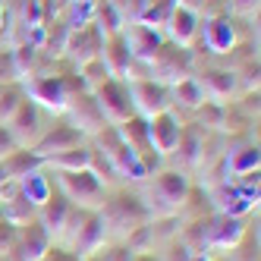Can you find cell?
<instances>
[{
  "label": "cell",
  "instance_id": "6da1fadb",
  "mask_svg": "<svg viewBox=\"0 0 261 261\" xmlns=\"http://www.w3.org/2000/svg\"><path fill=\"white\" fill-rule=\"evenodd\" d=\"M189 189H192L189 176L179 173V170L151 173V182H148V198H142V201H145L148 214H151V220L154 217L158 220L161 217H173V214H179V208H182L186 195H189Z\"/></svg>",
  "mask_w": 261,
  "mask_h": 261
},
{
  "label": "cell",
  "instance_id": "7a4b0ae2",
  "mask_svg": "<svg viewBox=\"0 0 261 261\" xmlns=\"http://www.w3.org/2000/svg\"><path fill=\"white\" fill-rule=\"evenodd\" d=\"M25 98L35 101L38 107H47L54 114H63L69 98L76 95V91H85V82L82 76H60V72H38V76L25 79Z\"/></svg>",
  "mask_w": 261,
  "mask_h": 261
},
{
  "label": "cell",
  "instance_id": "3957f363",
  "mask_svg": "<svg viewBox=\"0 0 261 261\" xmlns=\"http://www.w3.org/2000/svg\"><path fill=\"white\" fill-rule=\"evenodd\" d=\"M98 211H101V217L107 223V233L110 236H120V239H126L133 230H139L142 223L151 220L145 201L139 195H133V192H126V189L114 192L110 198H104V204H101Z\"/></svg>",
  "mask_w": 261,
  "mask_h": 261
},
{
  "label": "cell",
  "instance_id": "277c9868",
  "mask_svg": "<svg viewBox=\"0 0 261 261\" xmlns=\"http://www.w3.org/2000/svg\"><path fill=\"white\" fill-rule=\"evenodd\" d=\"M148 69H151L148 79L173 85L186 76H195V54H192V47H179L173 41H164L161 50L151 57V63H148Z\"/></svg>",
  "mask_w": 261,
  "mask_h": 261
},
{
  "label": "cell",
  "instance_id": "5b68a950",
  "mask_svg": "<svg viewBox=\"0 0 261 261\" xmlns=\"http://www.w3.org/2000/svg\"><path fill=\"white\" fill-rule=\"evenodd\" d=\"M57 182H60V192L69 198V204L76 208H88V211H98L104 198H107V189L104 182L91 173V170H57Z\"/></svg>",
  "mask_w": 261,
  "mask_h": 261
},
{
  "label": "cell",
  "instance_id": "8992f818",
  "mask_svg": "<svg viewBox=\"0 0 261 261\" xmlns=\"http://www.w3.org/2000/svg\"><path fill=\"white\" fill-rule=\"evenodd\" d=\"M123 82H126V91H129V101H133L136 114L145 117V120H151V117H158V114L173 107L170 85L154 82V79H142V76H129Z\"/></svg>",
  "mask_w": 261,
  "mask_h": 261
},
{
  "label": "cell",
  "instance_id": "52a82bcc",
  "mask_svg": "<svg viewBox=\"0 0 261 261\" xmlns=\"http://www.w3.org/2000/svg\"><path fill=\"white\" fill-rule=\"evenodd\" d=\"M91 95H95L101 114H104V120L110 126H120L129 117H136V107H133V101H129V91H126L123 79H104Z\"/></svg>",
  "mask_w": 261,
  "mask_h": 261
},
{
  "label": "cell",
  "instance_id": "ba28073f",
  "mask_svg": "<svg viewBox=\"0 0 261 261\" xmlns=\"http://www.w3.org/2000/svg\"><path fill=\"white\" fill-rule=\"evenodd\" d=\"M242 239H246V223H242L239 217H230V214L208 217V227H204V249L236 252Z\"/></svg>",
  "mask_w": 261,
  "mask_h": 261
},
{
  "label": "cell",
  "instance_id": "9c48e42d",
  "mask_svg": "<svg viewBox=\"0 0 261 261\" xmlns=\"http://www.w3.org/2000/svg\"><path fill=\"white\" fill-rule=\"evenodd\" d=\"M7 136L13 139L16 148H32L41 136V110L35 101L22 98V104L16 107V114L7 120Z\"/></svg>",
  "mask_w": 261,
  "mask_h": 261
},
{
  "label": "cell",
  "instance_id": "30bf717a",
  "mask_svg": "<svg viewBox=\"0 0 261 261\" xmlns=\"http://www.w3.org/2000/svg\"><path fill=\"white\" fill-rule=\"evenodd\" d=\"M63 114L69 117V126H76L82 136H95L107 126V120H104V114H101V107H98L91 91H76V95L69 98Z\"/></svg>",
  "mask_w": 261,
  "mask_h": 261
},
{
  "label": "cell",
  "instance_id": "8fae6325",
  "mask_svg": "<svg viewBox=\"0 0 261 261\" xmlns=\"http://www.w3.org/2000/svg\"><path fill=\"white\" fill-rule=\"evenodd\" d=\"M101 47H104V35L98 32V25L88 22V25H79V29H69L63 57L72 60L76 66H85V63L101 57Z\"/></svg>",
  "mask_w": 261,
  "mask_h": 261
},
{
  "label": "cell",
  "instance_id": "7c38bea8",
  "mask_svg": "<svg viewBox=\"0 0 261 261\" xmlns=\"http://www.w3.org/2000/svg\"><path fill=\"white\" fill-rule=\"evenodd\" d=\"M198 41L208 47L211 54H230L236 47V22L230 13H220V16H204L201 19V32H198Z\"/></svg>",
  "mask_w": 261,
  "mask_h": 261
},
{
  "label": "cell",
  "instance_id": "4fadbf2b",
  "mask_svg": "<svg viewBox=\"0 0 261 261\" xmlns=\"http://www.w3.org/2000/svg\"><path fill=\"white\" fill-rule=\"evenodd\" d=\"M123 38H126V47H129V54H133V60L136 63H145V66L151 63V57L161 50V44L167 41L161 29L142 25V22H126Z\"/></svg>",
  "mask_w": 261,
  "mask_h": 261
},
{
  "label": "cell",
  "instance_id": "5bb4252c",
  "mask_svg": "<svg viewBox=\"0 0 261 261\" xmlns=\"http://www.w3.org/2000/svg\"><path fill=\"white\" fill-rule=\"evenodd\" d=\"M107 223L101 217V211H88L85 220L79 223V230L76 236H72V252H76L79 258H88V255H95L104 249V242H107Z\"/></svg>",
  "mask_w": 261,
  "mask_h": 261
},
{
  "label": "cell",
  "instance_id": "9a60e30c",
  "mask_svg": "<svg viewBox=\"0 0 261 261\" xmlns=\"http://www.w3.org/2000/svg\"><path fill=\"white\" fill-rule=\"evenodd\" d=\"M82 133L76 126H69V123H57L54 129H47V133H41L38 136V142L32 145V151L38 154L41 161H47V158H54V154H60V151H69V148H76V145H82Z\"/></svg>",
  "mask_w": 261,
  "mask_h": 261
},
{
  "label": "cell",
  "instance_id": "2e32d148",
  "mask_svg": "<svg viewBox=\"0 0 261 261\" xmlns=\"http://www.w3.org/2000/svg\"><path fill=\"white\" fill-rule=\"evenodd\" d=\"M120 7L126 13V22H142V25L164 29L167 16L176 7V0H120Z\"/></svg>",
  "mask_w": 261,
  "mask_h": 261
},
{
  "label": "cell",
  "instance_id": "e0dca14e",
  "mask_svg": "<svg viewBox=\"0 0 261 261\" xmlns=\"http://www.w3.org/2000/svg\"><path fill=\"white\" fill-rule=\"evenodd\" d=\"M164 29H167L173 44L192 47L198 41V32H201V13L186 10V7H173L170 16H167V22H164Z\"/></svg>",
  "mask_w": 261,
  "mask_h": 261
},
{
  "label": "cell",
  "instance_id": "ac0fdd59",
  "mask_svg": "<svg viewBox=\"0 0 261 261\" xmlns=\"http://www.w3.org/2000/svg\"><path fill=\"white\" fill-rule=\"evenodd\" d=\"M179 136H182V123L170 114V110H164V114L148 120V142H151V148L158 154H173Z\"/></svg>",
  "mask_w": 261,
  "mask_h": 261
},
{
  "label": "cell",
  "instance_id": "d6986e66",
  "mask_svg": "<svg viewBox=\"0 0 261 261\" xmlns=\"http://www.w3.org/2000/svg\"><path fill=\"white\" fill-rule=\"evenodd\" d=\"M47 249H50V233L41 227L38 220H32V223H25V227L19 230L16 246H13L10 255L19 258V261H41Z\"/></svg>",
  "mask_w": 261,
  "mask_h": 261
},
{
  "label": "cell",
  "instance_id": "ffe728a7",
  "mask_svg": "<svg viewBox=\"0 0 261 261\" xmlns=\"http://www.w3.org/2000/svg\"><path fill=\"white\" fill-rule=\"evenodd\" d=\"M101 63L107 66L110 79H129L133 76V54H129L126 47V38L123 32L120 35H110V38H104V47H101Z\"/></svg>",
  "mask_w": 261,
  "mask_h": 261
},
{
  "label": "cell",
  "instance_id": "44dd1931",
  "mask_svg": "<svg viewBox=\"0 0 261 261\" xmlns=\"http://www.w3.org/2000/svg\"><path fill=\"white\" fill-rule=\"evenodd\" d=\"M195 79H198V85H201V91H204V98H208V101H214V104H227V98L233 95L236 85H239V72L214 66V69L198 72Z\"/></svg>",
  "mask_w": 261,
  "mask_h": 261
},
{
  "label": "cell",
  "instance_id": "7402d4cb",
  "mask_svg": "<svg viewBox=\"0 0 261 261\" xmlns=\"http://www.w3.org/2000/svg\"><path fill=\"white\" fill-rule=\"evenodd\" d=\"M91 25H98V32L104 38L120 35L126 29V13L120 7V0H98L95 10H91Z\"/></svg>",
  "mask_w": 261,
  "mask_h": 261
},
{
  "label": "cell",
  "instance_id": "603a6c76",
  "mask_svg": "<svg viewBox=\"0 0 261 261\" xmlns=\"http://www.w3.org/2000/svg\"><path fill=\"white\" fill-rule=\"evenodd\" d=\"M69 208H72V204H69V198L63 192H50V198L44 204H38V223H41L50 236H60Z\"/></svg>",
  "mask_w": 261,
  "mask_h": 261
},
{
  "label": "cell",
  "instance_id": "cb8c5ba5",
  "mask_svg": "<svg viewBox=\"0 0 261 261\" xmlns=\"http://www.w3.org/2000/svg\"><path fill=\"white\" fill-rule=\"evenodd\" d=\"M4 164V170H7V176L10 179H22V176H29L32 170H41L44 167V161L32 151V148H13V151L0 161Z\"/></svg>",
  "mask_w": 261,
  "mask_h": 261
},
{
  "label": "cell",
  "instance_id": "d4e9b609",
  "mask_svg": "<svg viewBox=\"0 0 261 261\" xmlns=\"http://www.w3.org/2000/svg\"><path fill=\"white\" fill-rule=\"evenodd\" d=\"M66 38H69V25L60 19H50V22H44V38H41V54L50 60H57V57H63V50H66Z\"/></svg>",
  "mask_w": 261,
  "mask_h": 261
},
{
  "label": "cell",
  "instance_id": "484cf974",
  "mask_svg": "<svg viewBox=\"0 0 261 261\" xmlns=\"http://www.w3.org/2000/svg\"><path fill=\"white\" fill-rule=\"evenodd\" d=\"M120 129V136H123V142L129 145V148H136L139 154H148V151H154L151 148V142H148V120L145 117H129L126 123H120L117 126Z\"/></svg>",
  "mask_w": 261,
  "mask_h": 261
},
{
  "label": "cell",
  "instance_id": "4316f807",
  "mask_svg": "<svg viewBox=\"0 0 261 261\" xmlns=\"http://www.w3.org/2000/svg\"><path fill=\"white\" fill-rule=\"evenodd\" d=\"M170 98H173V104H179V107H186V110H195V107H201L204 101H208L195 76H186V79L173 82V85H170Z\"/></svg>",
  "mask_w": 261,
  "mask_h": 261
},
{
  "label": "cell",
  "instance_id": "83f0119b",
  "mask_svg": "<svg viewBox=\"0 0 261 261\" xmlns=\"http://www.w3.org/2000/svg\"><path fill=\"white\" fill-rule=\"evenodd\" d=\"M44 164H50L54 170H88V164H91V148H88V145H76V148H69V151H60V154L47 158Z\"/></svg>",
  "mask_w": 261,
  "mask_h": 261
},
{
  "label": "cell",
  "instance_id": "f1b7e54d",
  "mask_svg": "<svg viewBox=\"0 0 261 261\" xmlns=\"http://www.w3.org/2000/svg\"><path fill=\"white\" fill-rule=\"evenodd\" d=\"M19 192L38 208V204H44L47 198H50V192H54V186H50V179L41 173V170H32L29 176H22L19 179Z\"/></svg>",
  "mask_w": 261,
  "mask_h": 261
},
{
  "label": "cell",
  "instance_id": "f546056e",
  "mask_svg": "<svg viewBox=\"0 0 261 261\" xmlns=\"http://www.w3.org/2000/svg\"><path fill=\"white\" fill-rule=\"evenodd\" d=\"M223 158H227V170L233 176L258 170V145H246V148H239V151H227Z\"/></svg>",
  "mask_w": 261,
  "mask_h": 261
},
{
  "label": "cell",
  "instance_id": "4dcf8cb0",
  "mask_svg": "<svg viewBox=\"0 0 261 261\" xmlns=\"http://www.w3.org/2000/svg\"><path fill=\"white\" fill-rule=\"evenodd\" d=\"M22 98H25V91L19 88V85H4V91H0V126H7V120L16 114V107L22 104Z\"/></svg>",
  "mask_w": 261,
  "mask_h": 261
},
{
  "label": "cell",
  "instance_id": "1f68e13d",
  "mask_svg": "<svg viewBox=\"0 0 261 261\" xmlns=\"http://www.w3.org/2000/svg\"><path fill=\"white\" fill-rule=\"evenodd\" d=\"M79 69H82L85 91H95L104 79H110V72H107V66L101 63V57H98V60H91V63H85V66H79Z\"/></svg>",
  "mask_w": 261,
  "mask_h": 261
},
{
  "label": "cell",
  "instance_id": "d6a6232c",
  "mask_svg": "<svg viewBox=\"0 0 261 261\" xmlns=\"http://www.w3.org/2000/svg\"><path fill=\"white\" fill-rule=\"evenodd\" d=\"M16 236H19V227L0 217V255H10V252H13V246H16Z\"/></svg>",
  "mask_w": 261,
  "mask_h": 261
},
{
  "label": "cell",
  "instance_id": "836d02e7",
  "mask_svg": "<svg viewBox=\"0 0 261 261\" xmlns=\"http://www.w3.org/2000/svg\"><path fill=\"white\" fill-rule=\"evenodd\" d=\"M19 79V69H16L13 50H0V85H10Z\"/></svg>",
  "mask_w": 261,
  "mask_h": 261
},
{
  "label": "cell",
  "instance_id": "e575fe53",
  "mask_svg": "<svg viewBox=\"0 0 261 261\" xmlns=\"http://www.w3.org/2000/svg\"><path fill=\"white\" fill-rule=\"evenodd\" d=\"M227 13L252 19V16H258V0H227Z\"/></svg>",
  "mask_w": 261,
  "mask_h": 261
},
{
  "label": "cell",
  "instance_id": "d590c367",
  "mask_svg": "<svg viewBox=\"0 0 261 261\" xmlns=\"http://www.w3.org/2000/svg\"><path fill=\"white\" fill-rule=\"evenodd\" d=\"M41 261H85V258H79L76 252H66V249H60V246H50Z\"/></svg>",
  "mask_w": 261,
  "mask_h": 261
},
{
  "label": "cell",
  "instance_id": "8d00e7d4",
  "mask_svg": "<svg viewBox=\"0 0 261 261\" xmlns=\"http://www.w3.org/2000/svg\"><path fill=\"white\" fill-rule=\"evenodd\" d=\"M104 261H136V252L129 246H114L110 252H104Z\"/></svg>",
  "mask_w": 261,
  "mask_h": 261
},
{
  "label": "cell",
  "instance_id": "74e56055",
  "mask_svg": "<svg viewBox=\"0 0 261 261\" xmlns=\"http://www.w3.org/2000/svg\"><path fill=\"white\" fill-rule=\"evenodd\" d=\"M7 25H10V10H7V7H0V35L7 32Z\"/></svg>",
  "mask_w": 261,
  "mask_h": 261
},
{
  "label": "cell",
  "instance_id": "f35d334b",
  "mask_svg": "<svg viewBox=\"0 0 261 261\" xmlns=\"http://www.w3.org/2000/svg\"><path fill=\"white\" fill-rule=\"evenodd\" d=\"M189 261H211V258L204 255V252H195V255H189Z\"/></svg>",
  "mask_w": 261,
  "mask_h": 261
},
{
  "label": "cell",
  "instance_id": "ab89813d",
  "mask_svg": "<svg viewBox=\"0 0 261 261\" xmlns=\"http://www.w3.org/2000/svg\"><path fill=\"white\" fill-rule=\"evenodd\" d=\"M85 261H104V255H101V252H95V255H88Z\"/></svg>",
  "mask_w": 261,
  "mask_h": 261
},
{
  "label": "cell",
  "instance_id": "60d3db41",
  "mask_svg": "<svg viewBox=\"0 0 261 261\" xmlns=\"http://www.w3.org/2000/svg\"><path fill=\"white\" fill-rule=\"evenodd\" d=\"M136 261H158V258H151V255L145 252V255H136Z\"/></svg>",
  "mask_w": 261,
  "mask_h": 261
},
{
  "label": "cell",
  "instance_id": "b9f144b4",
  "mask_svg": "<svg viewBox=\"0 0 261 261\" xmlns=\"http://www.w3.org/2000/svg\"><path fill=\"white\" fill-rule=\"evenodd\" d=\"M0 7H7V0H0Z\"/></svg>",
  "mask_w": 261,
  "mask_h": 261
}]
</instances>
